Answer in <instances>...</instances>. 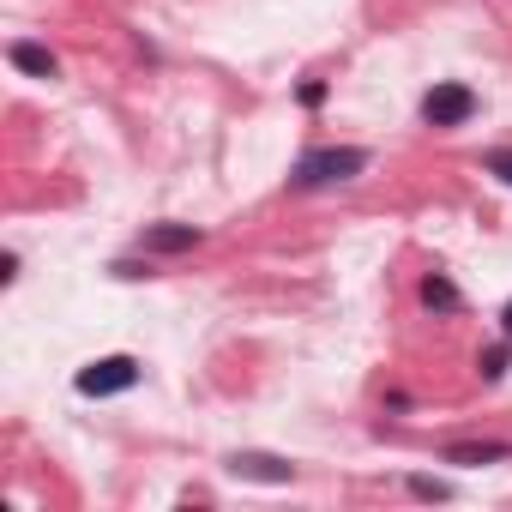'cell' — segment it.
Masks as SVG:
<instances>
[{"label": "cell", "mask_w": 512, "mask_h": 512, "mask_svg": "<svg viewBox=\"0 0 512 512\" xmlns=\"http://www.w3.org/2000/svg\"><path fill=\"white\" fill-rule=\"evenodd\" d=\"M368 163H374V151H362V145H320V151H308V157L296 163V175H290V187H296V193H320V187H344V181H356V175H368Z\"/></svg>", "instance_id": "cell-1"}, {"label": "cell", "mask_w": 512, "mask_h": 512, "mask_svg": "<svg viewBox=\"0 0 512 512\" xmlns=\"http://www.w3.org/2000/svg\"><path fill=\"white\" fill-rule=\"evenodd\" d=\"M470 115H476V91H470L464 79H440V85L422 97V121H428V127H440V133L464 127Z\"/></svg>", "instance_id": "cell-2"}, {"label": "cell", "mask_w": 512, "mask_h": 512, "mask_svg": "<svg viewBox=\"0 0 512 512\" xmlns=\"http://www.w3.org/2000/svg\"><path fill=\"white\" fill-rule=\"evenodd\" d=\"M139 374H145V368H139V356H97L91 368H79V380H73V386H79L85 398H115V392H133V386H139Z\"/></svg>", "instance_id": "cell-3"}, {"label": "cell", "mask_w": 512, "mask_h": 512, "mask_svg": "<svg viewBox=\"0 0 512 512\" xmlns=\"http://www.w3.org/2000/svg\"><path fill=\"white\" fill-rule=\"evenodd\" d=\"M229 476L284 488V482H296V464H290V458H278V452H229Z\"/></svg>", "instance_id": "cell-4"}, {"label": "cell", "mask_w": 512, "mask_h": 512, "mask_svg": "<svg viewBox=\"0 0 512 512\" xmlns=\"http://www.w3.org/2000/svg\"><path fill=\"white\" fill-rule=\"evenodd\" d=\"M205 241V229L199 223H151L145 235H139V247L145 253H193Z\"/></svg>", "instance_id": "cell-5"}, {"label": "cell", "mask_w": 512, "mask_h": 512, "mask_svg": "<svg viewBox=\"0 0 512 512\" xmlns=\"http://www.w3.org/2000/svg\"><path fill=\"white\" fill-rule=\"evenodd\" d=\"M512 458V440H458L440 452V464H464V470H482V464H506Z\"/></svg>", "instance_id": "cell-6"}, {"label": "cell", "mask_w": 512, "mask_h": 512, "mask_svg": "<svg viewBox=\"0 0 512 512\" xmlns=\"http://www.w3.org/2000/svg\"><path fill=\"white\" fill-rule=\"evenodd\" d=\"M416 302H422L428 314H464V290H458L446 272H428V278L416 284Z\"/></svg>", "instance_id": "cell-7"}, {"label": "cell", "mask_w": 512, "mask_h": 512, "mask_svg": "<svg viewBox=\"0 0 512 512\" xmlns=\"http://www.w3.org/2000/svg\"><path fill=\"white\" fill-rule=\"evenodd\" d=\"M7 55H13V67H19V73H31V79H55V73H61L55 49H43V43H13Z\"/></svg>", "instance_id": "cell-8"}, {"label": "cell", "mask_w": 512, "mask_h": 512, "mask_svg": "<svg viewBox=\"0 0 512 512\" xmlns=\"http://www.w3.org/2000/svg\"><path fill=\"white\" fill-rule=\"evenodd\" d=\"M506 362H512V344H494V350H482V356H476V374L494 386V380H506Z\"/></svg>", "instance_id": "cell-9"}, {"label": "cell", "mask_w": 512, "mask_h": 512, "mask_svg": "<svg viewBox=\"0 0 512 512\" xmlns=\"http://www.w3.org/2000/svg\"><path fill=\"white\" fill-rule=\"evenodd\" d=\"M410 494H416V500H452V488L434 482V476H410Z\"/></svg>", "instance_id": "cell-10"}, {"label": "cell", "mask_w": 512, "mask_h": 512, "mask_svg": "<svg viewBox=\"0 0 512 512\" xmlns=\"http://www.w3.org/2000/svg\"><path fill=\"white\" fill-rule=\"evenodd\" d=\"M482 169H488L494 181H506V187H512V145H506V151H488V157H482Z\"/></svg>", "instance_id": "cell-11"}, {"label": "cell", "mask_w": 512, "mask_h": 512, "mask_svg": "<svg viewBox=\"0 0 512 512\" xmlns=\"http://www.w3.org/2000/svg\"><path fill=\"white\" fill-rule=\"evenodd\" d=\"M296 97H302V109H320V103L332 97V85H326V79H308V85H302Z\"/></svg>", "instance_id": "cell-12"}, {"label": "cell", "mask_w": 512, "mask_h": 512, "mask_svg": "<svg viewBox=\"0 0 512 512\" xmlns=\"http://www.w3.org/2000/svg\"><path fill=\"white\" fill-rule=\"evenodd\" d=\"M500 332H506V344H512V302L500 308Z\"/></svg>", "instance_id": "cell-13"}]
</instances>
